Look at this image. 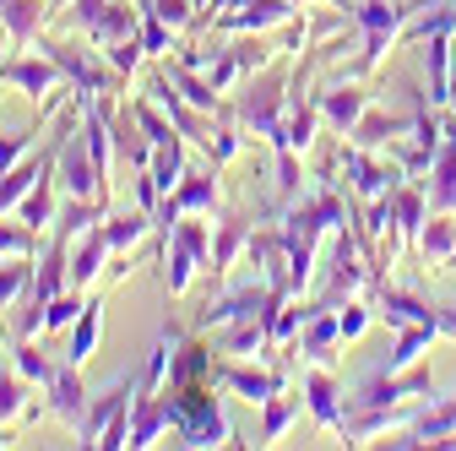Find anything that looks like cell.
Instances as JSON below:
<instances>
[{
	"instance_id": "obj_1",
	"label": "cell",
	"mask_w": 456,
	"mask_h": 451,
	"mask_svg": "<svg viewBox=\"0 0 456 451\" xmlns=\"http://www.w3.org/2000/svg\"><path fill=\"white\" fill-rule=\"evenodd\" d=\"M33 49H44L54 66L66 71V82H71V93H77V103H93V98H114L126 87V77L114 71L109 61H103V49L93 54V49H77V44H66V38H49V33H38L33 38Z\"/></svg>"
},
{
	"instance_id": "obj_2",
	"label": "cell",
	"mask_w": 456,
	"mask_h": 451,
	"mask_svg": "<svg viewBox=\"0 0 456 451\" xmlns=\"http://www.w3.org/2000/svg\"><path fill=\"white\" fill-rule=\"evenodd\" d=\"M272 299H277V289L266 283V277H250V283H240V289H228V294L207 299V310H201L191 326H196V332H212V326H228V321H250V316H261V321H266Z\"/></svg>"
},
{
	"instance_id": "obj_3",
	"label": "cell",
	"mask_w": 456,
	"mask_h": 451,
	"mask_svg": "<svg viewBox=\"0 0 456 451\" xmlns=\"http://www.w3.org/2000/svg\"><path fill=\"white\" fill-rule=\"evenodd\" d=\"M282 115H289V82H250L240 98H234V120L266 142H277L282 131Z\"/></svg>"
},
{
	"instance_id": "obj_4",
	"label": "cell",
	"mask_w": 456,
	"mask_h": 451,
	"mask_svg": "<svg viewBox=\"0 0 456 451\" xmlns=\"http://www.w3.org/2000/svg\"><path fill=\"white\" fill-rule=\"evenodd\" d=\"M142 93H147V98L163 109L168 120L180 126V136H185V142H196V147H207V142H212V115H201V109H196V103H191V98H185L175 82H168V71H163V66H158V71L142 82Z\"/></svg>"
},
{
	"instance_id": "obj_5",
	"label": "cell",
	"mask_w": 456,
	"mask_h": 451,
	"mask_svg": "<svg viewBox=\"0 0 456 451\" xmlns=\"http://www.w3.org/2000/svg\"><path fill=\"white\" fill-rule=\"evenodd\" d=\"M337 163L348 168V180H354V196L359 201H375V196H386V191H396L403 185V168L396 163H386L380 152H370V147H337Z\"/></svg>"
},
{
	"instance_id": "obj_6",
	"label": "cell",
	"mask_w": 456,
	"mask_h": 451,
	"mask_svg": "<svg viewBox=\"0 0 456 451\" xmlns=\"http://www.w3.org/2000/svg\"><path fill=\"white\" fill-rule=\"evenodd\" d=\"M299 17V0H240L234 12L212 17V33L228 38V33H272V28H289Z\"/></svg>"
},
{
	"instance_id": "obj_7",
	"label": "cell",
	"mask_w": 456,
	"mask_h": 451,
	"mask_svg": "<svg viewBox=\"0 0 456 451\" xmlns=\"http://www.w3.org/2000/svg\"><path fill=\"white\" fill-rule=\"evenodd\" d=\"M212 381L223 391H234V398H245V403H266L277 391H289V370H261V365H240V359H217Z\"/></svg>"
},
{
	"instance_id": "obj_8",
	"label": "cell",
	"mask_w": 456,
	"mask_h": 451,
	"mask_svg": "<svg viewBox=\"0 0 456 451\" xmlns=\"http://www.w3.org/2000/svg\"><path fill=\"white\" fill-rule=\"evenodd\" d=\"M0 82H6V87H22V93H28L33 103H44L49 93H61V87H71V82H66V71L54 66V61H49L44 49L12 54V61H6V71H0Z\"/></svg>"
},
{
	"instance_id": "obj_9",
	"label": "cell",
	"mask_w": 456,
	"mask_h": 451,
	"mask_svg": "<svg viewBox=\"0 0 456 451\" xmlns=\"http://www.w3.org/2000/svg\"><path fill=\"white\" fill-rule=\"evenodd\" d=\"M136 403V375H120V381H109L98 398H87V419H82V430H77V440L82 446H98L103 440V430L120 419L126 408Z\"/></svg>"
},
{
	"instance_id": "obj_10",
	"label": "cell",
	"mask_w": 456,
	"mask_h": 451,
	"mask_svg": "<svg viewBox=\"0 0 456 451\" xmlns=\"http://www.w3.org/2000/svg\"><path fill=\"white\" fill-rule=\"evenodd\" d=\"M315 109H321V126L337 131V136H348L359 120H364V109H370V93L359 82H326L315 93Z\"/></svg>"
},
{
	"instance_id": "obj_11",
	"label": "cell",
	"mask_w": 456,
	"mask_h": 451,
	"mask_svg": "<svg viewBox=\"0 0 456 451\" xmlns=\"http://www.w3.org/2000/svg\"><path fill=\"white\" fill-rule=\"evenodd\" d=\"M61 191L66 196H87V201H103V185H98V168H93V152L82 142V126L61 142ZM109 207V201H103Z\"/></svg>"
},
{
	"instance_id": "obj_12",
	"label": "cell",
	"mask_w": 456,
	"mask_h": 451,
	"mask_svg": "<svg viewBox=\"0 0 456 451\" xmlns=\"http://www.w3.org/2000/svg\"><path fill=\"white\" fill-rule=\"evenodd\" d=\"M424 98V93H419ZM419 98H413V109H403V115H386V109H364V120L348 131V142L354 147H370V152H386L396 136H408L413 131V120H419Z\"/></svg>"
},
{
	"instance_id": "obj_13",
	"label": "cell",
	"mask_w": 456,
	"mask_h": 451,
	"mask_svg": "<svg viewBox=\"0 0 456 451\" xmlns=\"http://www.w3.org/2000/svg\"><path fill=\"white\" fill-rule=\"evenodd\" d=\"M337 343H342V316H337V305H321V299H315L310 321L299 326L294 354H305L310 365H331V348H337Z\"/></svg>"
},
{
	"instance_id": "obj_14",
	"label": "cell",
	"mask_w": 456,
	"mask_h": 451,
	"mask_svg": "<svg viewBox=\"0 0 456 451\" xmlns=\"http://www.w3.org/2000/svg\"><path fill=\"white\" fill-rule=\"evenodd\" d=\"M299 391H305V408H310V419L321 430H342V391H337L331 365H310L305 381H299Z\"/></svg>"
},
{
	"instance_id": "obj_15",
	"label": "cell",
	"mask_w": 456,
	"mask_h": 451,
	"mask_svg": "<svg viewBox=\"0 0 456 451\" xmlns=\"http://www.w3.org/2000/svg\"><path fill=\"white\" fill-rule=\"evenodd\" d=\"M109 261H114V250L103 240V223H98V229H87V234H77L71 240V266H66L71 272V289H93Z\"/></svg>"
},
{
	"instance_id": "obj_16",
	"label": "cell",
	"mask_w": 456,
	"mask_h": 451,
	"mask_svg": "<svg viewBox=\"0 0 456 451\" xmlns=\"http://www.w3.org/2000/svg\"><path fill=\"white\" fill-rule=\"evenodd\" d=\"M49 414L54 419H66L71 430H82V419H87V391H82V365H61L54 370V381H49Z\"/></svg>"
},
{
	"instance_id": "obj_17",
	"label": "cell",
	"mask_w": 456,
	"mask_h": 451,
	"mask_svg": "<svg viewBox=\"0 0 456 451\" xmlns=\"http://www.w3.org/2000/svg\"><path fill=\"white\" fill-rule=\"evenodd\" d=\"M315 131H321V109H315V98H289V115H282V131H277L272 147L305 158V152L315 147Z\"/></svg>"
},
{
	"instance_id": "obj_18",
	"label": "cell",
	"mask_w": 456,
	"mask_h": 451,
	"mask_svg": "<svg viewBox=\"0 0 456 451\" xmlns=\"http://www.w3.org/2000/svg\"><path fill=\"white\" fill-rule=\"evenodd\" d=\"M180 201V212H201V217H212L217 207H223V185H217V163H207V168H185V180L168 191Z\"/></svg>"
},
{
	"instance_id": "obj_19",
	"label": "cell",
	"mask_w": 456,
	"mask_h": 451,
	"mask_svg": "<svg viewBox=\"0 0 456 451\" xmlns=\"http://www.w3.org/2000/svg\"><path fill=\"white\" fill-rule=\"evenodd\" d=\"M451 54H456V33L424 38V77H429V93H424V98H429L435 109H445V98H451V77H456Z\"/></svg>"
},
{
	"instance_id": "obj_20",
	"label": "cell",
	"mask_w": 456,
	"mask_h": 451,
	"mask_svg": "<svg viewBox=\"0 0 456 451\" xmlns=\"http://www.w3.org/2000/svg\"><path fill=\"white\" fill-rule=\"evenodd\" d=\"M54 185H61V158H54L44 175L33 180V191L17 201V217L28 223V229H54V212H61V201H54Z\"/></svg>"
},
{
	"instance_id": "obj_21",
	"label": "cell",
	"mask_w": 456,
	"mask_h": 451,
	"mask_svg": "<svg viewBox=\"0 0 456 451\" xmlns=\"http://www.w3.org/2000/svg\"><path fill=\"white\" fill-rule=\"evenodd\" d=\"M440 337V326L435 321H419V326H396V343H391V354H386V365H375L380 375H403V370H413L419 359H424V348Z\"/></svg>"
},
{
	"instance_id": "obj_22",
	"label": "cell",
	"mask_w": 456,
	"mask_h": 451,
	"mask_svg": "<svg viewBox=\"0 0 456 451\" xmlns=\"http://www.w3.org/2000/svg\"><path fill=\"white\" fill-rule=\"evenodd\" d=\"M152 229H158V223H152V212H142V207H131V212H109V217H103V240H109L114 256H131Z\"/></svg>"
},
{
	"instance_id": "obj_23",
	"label": "cell",
	"mask_w": 456,
	"mask_h": 451,
	"mask_svg": "<svg viewBox=\"0 0 456 451\" xmlns=\"http://www.w3.org/2000/svg\"><path fill=\"white\" fill-rule=\"evenodd\" d=\"M54 6H44V0H0V22H6V33L17 38V49H33V38L44 33Z\"/></svg>"
},
{
	"instance_id": "obj_24",
	"label": "cell",
	"mask_w": 456,
	"mask_h": 451,
	"mask_svg": "<svg viewBox=\"0 0 456 451\" xmlns=\"http://www.w3.org/2000/svg\"><path fill=\"white\" fill-rule=\"evenodd\" d=\"M250 234H256L250 217H223V223H217V240H212V266H207V272L223 277L228 266H234V261L250 250Z\"/></svg>"
},
{
	"instance_id": "obj_25",
	"label": "cell",
	"mask_w": 456,
	"mask_h": 451,
	"mask_svg": "<svg viewBox=\"0 0 456 451\" xmlns=\"http://www.w3.org/2000/svg\"><path fill=\"white\" fill-rule=\"evenodd\" d=\"M375 316H380L386 326H419V321H435V310H429L424 299H413V294H403V289H386V283H375Z\"/></svg>"
},
{
	"instance_id": "obj_26",
	"label": "cell",
	"mask_w": 456,
	"mask_h": 451,
	"mask_svg": "<svg viewBox=\"0 0 456 451\" xmlns=\"http://www.w3.org/2000/svg\"><path fill=\"white\" fill-rule=\"evenodd\" d=\"M424 196H429V212H456V147L451 142H440V152H435Z\"/></svg>"
},
{
	"instance_id": "obj_27",
	"label": "cell",
	"mask_w": 456,
	"mask_h": 451,
	"mask_svg": "<svg viewBox=\"0 0 456 451\" xmlns=\"http://www.w3.org/2000/svg\"><path fill=\"white\" fill-rule=\"evenodd\" d=\"M196 272H207L201 256H196L180 234H163V283H168V294H185Z\"/></svg>"
},
{
	"instance_id": "obj_28",
	"label": "cell",
	"mask_w": 456,
	"mask_h": 451,
	"mask_svg": "<svg viewBox=\"0 0 456 451\" xmlns=\"http://www.w3.org/2000/svg\"><path fill=\"white\" fill-rule=\"evenodd\" d=\"M103 217H109V207H103V201H87V196H66V201H61V212H54V240H77V234L98 229Z\"/></svg>"
},
{
	"instance_id": "obj_29",
	"label": "cell",
	"mask_w": 456,
	"mask_h": 451,
	"mask_svg": "<svg viewBox=\"0 0 456 451\" xmlns=\"http://www.w3.org/2000/svg\"><path fill=\"white\" fill-rule=\"evenodd\" d=\"M98 337H103V299H87V310L71 321V343H66V365H87L98 354Z\"/></svg>"
},
{
	"instance_id": "obj_30",
	"label": "cell",
	"mask_w": 456,
	"mask_h": 451,
	"mask_svg": "<svg viewBox=\"0 0 456 451\" xmlns=\"http://www.w3.org/2000/svg\"><path fill=\"white\" fill-rule=\"evenodd\" d=\"M163 71H168V82H175V87L201 109V115H223V109H228V103H223V93H212V82H207L201 71H191L185 61H168Z\"/></svg>"
},
{
	"instance_id": "obj_31",
	"label": "cell",
	"mask_w": 456,
	"mask_h": 451,
	"mask_svg": "<svg viewBox=\"0 0 456 451\" xmlns=\"http://www.w3.org/2000/svg\"><path fill=\"white\" fill-rule=\"evenodd\" d=\"M419 256H424V266H445L456 256V223H451V212H429L424 234H419Z\"/></svg>"
},
{
	"instance_id": "obj_32",
	"label": "cell",
	"mask_w": 456,
	"mask_h": 451,
	"mask_svg": "<svg viewBox=\"0 0 456 451\" xmlns=\"http://www.w3.org/2000/svg\"><path fill=\"white\" fill-rule=\"evenodd\" d=\"M147 175L158 180V191L168 196L180 180H185V136H175V142H158L152 147V163H147Z\"/></svg>"
},
{
	"instance_id": "obj_33",
	"label": "cell",
	"mask_w": 456,
	"mask_h": 451,
	"mask_svg": "<svg viewBox=\"0 0 456 451\" xmlns=\"http://www.w3.org/2000/svg\"><path fill=\"white\" fill-rule=\"evenodd\" d=\"M261 408H266V419H261V446H272V440H282V430L299 419L305 391H277V398H266Z\"/></svg>"
},
{
	"instance_id": "obj_34",
	"label": "cell",
	"mask_w": 456,
	"mask_h": 451,
	"mask_svg": "<svg viewBox=\"0 0 456 451\" xmlns=\"http://www.w3.org/2000/svg\"><path fill=\"white\" fill-rule=\"evenodd\" d=\"M28 375L17 370V365H0V424H12V419H22L28 414Z\"/></svg>"
},
{
	"instance_id": "obj_35",
	"label": "cell",
	"mask_w": 456,
	"mask_h": 451,
	"mask_svg": "<svg viewBox=\"0 0 456 451\" xmlns=\"http://www.w3.org/2000/svg\"><path fill=\"white\" fill-rule=\"evenodd\" d=\"M12 365L38 386V391H49V381H54V370H61V365H49V354L33 343V337H17V348H12Z\"/></svg>"
},
{
	"instance_id": "obj_36",
	"label": "cell",
	"mask_w": 456,
	"mask_h": 451,
	"mask_svg": "<svg viewBox=\"0 0 456 451\" xmlns=\"http://www.w3.org/2000/svg\"><path fill=\"white\" fill-rule=\"evenodd\" d=\"M131 120L147 131V142H152V147H158V142H175V136H180V126L168 120V115H163V109H158L147 93H142V98H131Z\"/></svg>"
},
{
	"instance_id": "obj_37",
	"label": "cell",
	"mask_w": 456,
	"mask_h": 451,
	"mask_svg": "<svg viewBox=\"0 0 456 451\" xmlns=\"http://www.w3.org/2000/svg\"><path fill=\"white\" fill-rule=\"evenodd\" d=\"M28 283H33V266H28V256L0 261V310H12V305L28 294Z\"/></svg>"
},
{
	"instance_id": "obj_38",
	"label": "cell",
	"mask_w": 456,
	"mask_h": 451,
	"mask_svg": "<svg viewBox=\"0 0 456 451\" xmlns=\"http://www.w3.org/2000/svg\"><path fill=\"white\" fill-rule=\"evenodd\" d=\"M228 120H234V109H228V115H223V126L212 131V142H207V163H234L240 152H245V136H240V126H228Z\"/></svg>"
},
{
	"instance_id": "obj_39",
	"label": "cell",
	"mask_w": 456,
	"mask_h": 451,
	"mask_svg": "<svg viewBox=\"0 0 456 451\" xmlns=\"http://www.w3.org/2000/svg\"><path fill=\"white\" fill-rule=\"evenodd\" d=\"M142 12H152V17H163L175 33H191L196 28V0H136Z\"/></svg>"
},
{
	"instance_id": "obj_40",
	"label": "cell",
	"mask_w": 456,
	"mask_h": 451,
	"mask_svg": "<svg viewBox=\"0 0 456 451\" xmlns=\"http://www.w3.org/2000/svg\"><path fill=\"white\" fill-rule=\"evenodd\" d=\"M12 256H38V229H28V223H0V261Z\"/></svg>"
},
{
	"instance_id": "obj_41",
	"label": "cell",
	"mask_w": 456,
	"mask_h": 451,
	"mask_svg": "<svg viewBox=\"0 0 456 451\" xmlns=\"http://www.w3.org/2000/svg\"><path fill=\"white\" fill-rule=\"evenodd\" d=\"M299 180H305L299 175V152H282L277 147V212L299 201Z\"/></svg>"
},
{
	"instance_id": "obj_42",
	"label": "cell",
	"mask_w": 456,
	"mask_h": 451,
	"mask_svg": "<svg viewBox=\"0 0 456 451\" xmlns=\"http://www.w3.org/2000/svg\"><path fill=\"white\" fill-rule=\"evenodd\" d=\"M82 310H87V305H82V289H66L61 299L44 310V332H71V321H77Z\"/></svg>"
},
{
	"instance_id": "obj_43",
	"label": "cell",
	"mask_w": 456,
	"mask_h": 451,
	"mask_svg": "<svg viewBox=\"0 0 456 451\" xmlns=\"http://www.w3.org/2000/svg\"><path fill=\"white\" fill-rule=\"evenodd\" d=\"M142 54H147V49H142V33H136V38H120V44H109V49H103V61H109L114 71H120V77L131 82V77H136V66H142Z\"/></svg>"
},
{
	"instance_id": "obj_44",
	"label": "cell",
	"mask_w": 456,
	"mask_h": 451,
	"mask_svg": "<svg viewBox=\"0 0 456 451\" xmlns=\"http://www.w3.org/2000/svg\"><path fill=\"white\" fill-rule=\"evenodd\" d=\"M342 343H359V337L370 332V321H375V305H364V299H342Z\"/></svg>"
},
{
	"instance_id": "obj_45",
	"label": "cell",
	"mask_w": 456,
	"mask_h": 451,
	"mask_svg": "<svg viewBox=\"0 0 456 451\" xmlns=\"http://www.w3.org/2000/svg\"><path fill=\"white\" fill-rule=\"evenodd\" d=\"M175 38H180V33H175V28H168L163 17H152V12H142V49H147V54H163V49H175Z\"/></svg>"
},
{
	"instance_id": "obj_46",
	"label": "cell",
	"mask_w": 456,
	"mask_h": 451,
	"mask_svg": "<svg viewBox=\"0 0 456 451\" xmlns=\"http://www.w3.org/2000/svg\"><path fill=\"white\" fill-rule=\"evenodd\" d=\"M435 326H440V337L456 343V305H435Z\"/></svg>"
},
{
	"instance_id": "obj_47",
	"label": "cell",
	"mask_w": 456,
	"mask_h": 451,
	"mask_svg": "<svg viewBox=\"0 0 456 451\" xmlns=\"http://www.w3.org/2000/svg\"><path fill=\"white\" fill-rule=\"evenodd\" d=\"M12 49H17V38L6 33V22H0V71H6V61H12Z\"/></svg>"
},
{
	"instance_id": "obj_48",
	"label": "cell",
	"mask_w": 456,
	"mask_h": 451,
	"mask_svg": "<svg viewBox=\"0 0 456 451\" xmlns=\"http://www.w3.org/2000/svg\"><path fill=\"white\" fill-rule=\"evenodd\" d=\"M299 6H348V0H299Z\"/></svg>"
},
{
	"instance_id": "obj_49",
	"label": "cell",
	"mask_w": 456,
	"mask_h": 451,
	"mask_svg": "<svg viewBox=\"0 0 456 451\" xmlns=\"http://www.w3.org/2000/svg\"><path fill=\"white\" fill-rule=\"evenodd\" d=\"M445 109H456V77H451V98H445Z\"/></svg>"
},
{
	"instance_id": "obj_50",
	"label": "cell",
	"mask_w": 456,
	"mask_h": 451,
	"mask_svg": "<svg viewBox=\"0 0 456 451\" xmlns=\"http://www.w3.org/2000/svg\"><path fill=\"white\" fill-rule=\"evenodd\" d=\"M49 6H54V12H61V6H71V0H49Z\"/></svg>"
}]
</instances>
